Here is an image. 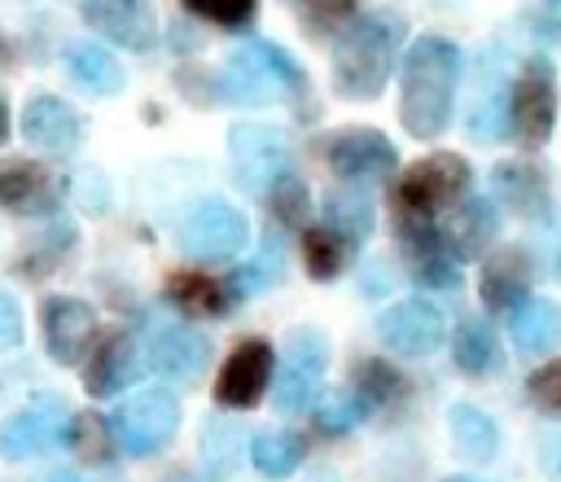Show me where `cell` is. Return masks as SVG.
<instances>
[{
  "instance_id": "cell-46",
  "label": "cell",
  "mask_w": 561,
  "mask_h": 482,
  "mask_svg": "<svg viewBox=\"0 0 561 482\" xmlns=\"http://www.w3.org/2000/svg\"><path fill=\"white\" fill-rule=\"evenodd\" d=\"M311 482H337V478H333V473H316Z\"/></svg>"
},
{
  "instance_id": "cell-43",
  "label": "cell",
  "mask_w": 561,
  "mask_h": 482,
  "mask_svg": "<svg viewBox=\"0 0 561 482\" xmlns=\"http://www.w3.org/2000/svg\"><path fill=\"white\" fill-rule=\"evenodd\" d=\"M4 140H9V105L0 101V145H4Z\"/></svg>"
},
{
  "instance_id": "cell-38",
  "label": "cell",
  "mask_w": 561,
  "mask_h": 482,
  "mask_svg": "<svg viewBox=\"0 0 561 482\" xmlns=\"http://www.w3.org/2000/svg\"><path fill=\"white\" fill-rule=\"evenodd\" d=\"M368 416V408L346 390V394H324L316 399V429L320 434H346L351 425H359Z\"/></svg>"
},
{
  "instance_id": "cell-6",
  "label": "cell",
  "mask_w": 561,
  "mask_h": 482,
  "mask_svg": "<svg viewBox=\"0 0 561 482\" xmlns=\"http://www.w3.org/2000/svg\"><path fill=\"white\" fill-rule=\"evenodd\" d=\"M250 241V223L245 215L224 202V197H202L193 202L180 223H175V245L184 250V259L193 263H232Z\"/></svg>"
},
{
  "instance_id": "cell-8",
  "label": "cell",
  "mask_w": 561,
  "mask_h": 482,
  "mask_svg": "<svg viewBox=\"0 0 561 482\" xmlns=\"http://www.w3.org/2000/svg\"><path fill=\"white\" fill-rule=\"evenodd\" d=\"M228 162H232V180L263 197L276 180L294 175V145L280 127L272 123H232L228 127Z\"/></svg>"
},
{
  "instance_id": "cell-31",
  "label": "cell",
  "mask_w": 561,
  "mask_h": 482,
  "mask_svg": "<svg viewBox=\"0 0 561 482\" xmlns=\"http://www.w3.org/2000/svg\"><path fill=\"white\" fill-rule=\"evenodd\" d=\"M307 456V443L294 429H259L250 438V464L263 478H289Z\"/></svg>"
},
{
  "instance_id": "cell-5",
  "label": "cell",
  "mask_w": 561,
  "mask_h": 482,
  "mask_svg": "<svg viewBox=\"0 0 561 482\" xmlns=\"http://www.w3.org/2000/svg\"><path fill=\"white\" fill-rule=\"evenodd\" d=\"M557 127V70L543 53H530L508 83V136L522 149H543Z\"/></svg>"
},
{
  "instance_id": "cell-27",
  "label": "cell",
  "mask_w": 561,
  "mask_h": 482,
  "mask_svg": "<svg viewBox=\"0 0 561 482\" xmlns=\"http://www.w3.org/2000/svg\"><path fill=\"white\" fill-rule=\"evenodd\" d=\"M57 202L53 175L39 162H0V206L18 215H48Z\"/></svg>"
},
{
  "instance_id": "cell-37",
  "label": "cell",
  "mask_w": 561,
  "mask_h": 482,
  "mask_svg": "<svg viewBox=\"0 0 561 482\" xmlns=\"http://www.w3.org/2000/svg\"><path fill=\"white\" fill-rule=\"evenodd\" d=\"M75 451H79V460H88V464H105L110 456H114V438H110V425L101 421V416H92V412H83V416H75L70 421V438H66Z\"/></svg>"
},
{
  "instance_id": "cell-40",
  "label": "cell",
  "mask_w": 561,
  "mask_h": 482,
  "mask_svg": "<svg viewBox=\"0 0 561 482\" xmlns=\"http://www.w3.org/2000/svg\"><path fill=\"white\" fill-rule=\"evenodd\" d=\"M526 399L543 412V416H557L561 421V359H548L543 368H535L526 377Z\"/></svg>"
},
{
  "instance_id": "cell-39",
  "label": "cell",
  "mask_w": 561,
  "mask_h": 482,
  "mask_svg": "<svg viewBox=\"0 0 561 482\" xmlns=\"http://www.w3.org/2000/svg\"><path fill=\"white\" fill-rule=\"evenodd\" d=\"M193 18H202V22H215V26H228V31H237V26H245L250 18H254V9H259V0H180Z\"/></svg>"
},
{
  "instance_id": "cell-26",
  "label": "cell",
  "mask_w": 561,
  "mask_h": 482,
  "mask_svg": "<svg viewBox=\"0 0 561 482\" xmlns=\"http://www.w3.org/2000/svg\"><path fill=\"white\" fill-rule=\"evenodd\" d=\"M451 364H456L465 377H495V372L504 368L500 337H495V329H491L482 315L456 320V333H451Z\"/></svg>"
},
{
  "instance_id": "cell-14",
  "label": "cell",
  "mask_w": 561,
  "mask_h": 482,
  "mask_svg": "<svg viewBox=\"0 0 561 482\" xmlns=\"http://www.w3.org/2000/svg\"><path fill=\"white\" fill-rule=\"evenodd\" d=\"M276 372V351L263 337H245L232 346V355L224 359L219 377H215V399L224 408H254L263 399V390L272 386Z\"/></svg>"
},
{
  "instance_id": "cell-22",
  "label": "cell",
  "mask_w": 561,
  "mask_h": 482,
  "mask_svg": "<svg viewBox=\"0 0 561 482\" xmlns=\"http://www.w3.org/2000/svg\"><path fill=\"white\" fill-rule=\"evenodd\" d=\"M486 66H491V53H486ZM508 83L513 74L504 70V57L495 48V66H491V79L482 74L478 79V96H473V110H469V140L478 145H491V140H504L508 136Z\"/></svg>"
},
{
  "instance_id": "cell-4",
  "label": "cell",
  "mask_w": 561,
  "mask_h": 482,
  "mask_svg": "<svg viewBox=\"0 0 561 482\" xmlns=\"http://www.w3.org/2000/svg\"><path fill=\"white\" fill-rule=\"evenodd\" d=\"M473 188V171L465 158L456 153H430L421 162H412L399 184H394V215L399 219H425L438 223L443 215H451Z\"/></svg>"
},
{
  "instance_id": "cell-2",
  "label": "cell",
  "mask_w": 561,
  "mask_h": 482,
  "mask_svg": "<svg viewBox=\"0 0 561 482\" xmlns=\"http://www.w3.org/2000/svg\"><path fill=\"white\" fill-rule=\"evenodd\" d=\"M408 22L394 9L355 18L333 48V88L346 101H377L403 57Z\"/></svg>"
},
{
  "instance_id": "cell-7",
  "label": "cell",
  "mask_w": 561,
  "mask_h": 482,
  "mask_svg": "<svg viewBox=\"0 0 561 482\" xmlns=\"http://www.w3.org/2000/svg\"><path fill=\"white\" fill-rule=\"evenodd\" d=\"M110 425V438H114V451H127V456H158L175 429H180V403L171 390L162 386H145L136 394H127L114 416L105 421Z\"/></svg>"
},
{
  "instance_id": "cell-19",
  "label": "cell",
  "mask_w": 561,
  "mask_h": 482,
  "mask_svg": "<svg viewBox=\"0 0 561 482\" xmlns=\"http://www.w3.org/2000/svg\"><path fill=\"white\" fill-rule=\"evenodd\" d=\"M22 136H26L35 149H44V153L66 158V153H75L79 140H83V118H79V110H75L70 101L44 92V96H31V101L22 105Z\"/></svg>"
},
{
  "instance_id": "cell-10",
  "label": "cell",
  "mask_w": 561,
  "mask_h": 482,
  "mask_svg": "<svg viewBox=\"0 0 561 482\" xmlns=\"http://www.w3.org/2000/svg\"><path fill=\"white\" fill-rule=\"evenodd\" d=\"M324 162L337 175V184H355L368 188L377 180H386L399 162V149L386 131L377 127H342L324 140Z\"/></svg>"
},
{
  "instance_id": "cell-12",
  "label": "cell",
  "mask_w": 561,
  "mask_h": 482,
  "mask_svg": "<svg viewBox=\"0 0 561 482\" xmlns=\"http://www.w3.org/2000/svg\"><path fill=\"white\" fill-rule=\"evenodd\" d=\"M377 337L390 355L403 359H425L443 346L447 337V320L430 298H399L377 315Z\"/></svg>"
},
{
  "instance_id": "cell-34",
  "label": "cell",
  "mask_w": 561,
  "mask_h": 482,
  "mask_svg": "<svg viewBox=\"0 0 561 482\" xmlns=\"http://www.w3.org/2000/svg\"><path fill=\"white\" fill-rule=\"evenodd\" d=\"M368 412L373 408H390L399 399H408V381L399 368H390L386 359H359L355 368V390H351Z\"/></svg>"
},
{
  "instance_id": "cell-48",
  "label": "cell",
  "mask_w": 561,
  "mask_h": 482,
  "mask_svg": "<svg viewBox=\"0 0 561 482\" xmlns=\"http://www.w3.org/2000/svg\"><path fill=\"white\" fill-rule=\"evenodd\" d=\"M552 4H561V0H552Z\"/></svg>"
},
{
  "instance_id": "cell-20",
  "label": "cell",
  "mask_w": 561,
  "mask_h": 482,
  "mask_svg": "<svg viewBox=\"0 0 561 482\" xmlns=\"http://www.w3.org/2000/svg\"><path fill=\"white\" fill-rule=\"evenodd\" d=\"M136 372H140V351H136V342H131L123 329H114V333H105V337L88 351L83 390H88L92 399H110V394H118L123 386H131Z\"/></svg>"
},
{
  "instance_id": "cell-13",
  "label": "cell",
  "mask_w": 561,
  "mask_h": 482,
  "mask_svg": "<svg viewBox=\"0 0 561 482\" xmlns=\"http://www.w3.org/2000/svg\"><path fill=\"white\" fill-rule=\"evenodd\" d=\"M145 355H149V368L171 381V386H193L206 364H210V337L197 333L193 324H175V320H162L149 329L145 337Z\"/></svg>"
},
{
  "instance_id": "cell-9",
  "label": "cell",
  "mask_w": 561,
  "mask_h": 482,
  "mask_svg": "<svg viewBox=\"0 0 561 482\" xmlns=\"http://www.w3.org/2000/svg\"><path fill=\"white\" fill-rule=\"evenodd\" d=\"M324 368H329V342H324V333L320 329H294L289 342H285L280 377H276V394H272L276 412L298 416V412L316 408Z\"/></svg>"
},
{
  "instance_id": "cell-24",
  "label": "cell",
  "mask_w": 561,
  "mask_h": 482,
  "mask_svg": "<svg viewBox=\"0 0 561 482\" xmlns=\"http://www.w3.org/2000/svg\"><path fill=\"white\" fill-rule=\"evenodd\" d=\"M320 210H324V228L329 232H337L346 245H351V254L373 237V228H377V210H373V193L368 188H355V184H333L329 193H324V202H320Z\"/></svg>"
},
{
  "instance_id": "cell-45",
  "label": "cell",
  "mask_w": 561,
  "mask_h": 482,
  "mask_svg": "<svg viewBox=\"0 0 561 482\" xmlns=\"http://www.w3.org/2000/svg\"><path fill=\"white\" fill-rule=\"evenodd\" d=\"M443 482H482V478H465V473H456V478H443Z\"/></svg>"
},
{
  "instance_id": "cell-18",
  "label": "cell",
  "mask_w": 561,
  "mask_h": 482,
  "mask_svg": "<svg viewBox=\"0 0 561 482\" xmlns=\"http://www.w3.org/2000/svg\"><path fill=\"white\" fill-rule=\"evenodd\" d=\"M491 197L530 219V223H543L552 215V193H548V171L535 162V158H513V162H500L491 171Z\"/></svg>"
},
{
  "instance_id": "cell-42",
  "label": "cell",
  "mask_w": 561,
  "mask_h": 482,
  "mask_svg": "<svg viewBox=\"0 0 561 482\" xmlns=\"http://www.w3.org/2000/svg\"><path fill=\"white\" fill-rule=\"evenodd\" d=\"M535 456H539V469L548 478H561V429H543L535 443Z\"/></svg>"
},
{
  "instance_id": "cell-17",
  "label": "cell",
  "mask_w": 561,
  "mask_h": 482,
  "mask_svg": "<svg viewBox=\"0 0 561 482\" xmlns=\"http://www.w3.org/2000/svg\"><path fill=\"white\" fill-rule=\"evenodd\" d=\"M83 22L127 53L158 48V13L149 0H83Z\"/></svg>"
},
{
  "instance_id": "cell-1",
  "label": "cell",
  "mask_w": 561,
  "mask_h": 482,
  "mask_svg": "<svg viewBox=\"0 0 561 482\" xmlns=\"http://www.w3.org/2000/svg\"><path fill=\"white\" fill-rule=\"evenodd\" d=\"M460 48L447 35H421L399 57V123L412 140H438L456 110Z\"/></svg>"
},
{
  "instance_id": "cell-32",
  "label": "cell",
  "mask_w": 561,
  "mask_h": 482,
  "mask_svg": "<svg viewBox=\"0 0 561 482\" xmlns=\"http://www.w3.org/2000/svg\"><path fill=\"white\" fill-rule=\"evenodd\" d=\"M280 276H285V245H280V237H276V232H267V237H263V245H259V254H254L245 267H237V272H232L228 294H232V302H237V298H254V294L272 289Z\"/></svg>"
},
{
  "instance_id": "cell-28",
  "label": "cell",
  "mask_w": 561,
  "mask_h": 482,
  "mask_svg": "<svg viewBox=\"0 0 561 482\" xmlns=\"http://www.w3.org/2000/svg\"><path fill=\"white\" fill-rule=\"evenodd\" d=\"M167 298L171 307H180L184 315H224L232 307L228 280L202 272V267H180L167 276Z\"/></svg>"
},
{
  "instance_id": "cell-23",
  "label": "cell",
  "mask_w": 561,
  "mask_h": 482,
  "mask_svg": "<svg viewBox=\"0 0 561 482\" xmlns=\"http://www.w3.org/2000/svg\"><path fill=\"white\" fill-rule=\"evenodd\" d=\"M495 232H500V210H495V202L469 193V197L447 215L443 241H447V250H451L456 263H460V259H478V254H486L491 241H495Z\"/></svg>"
},
{
  "instance_id": "cell-35",
  "label": "cell",
  "mask_w": 561,
  "mask_h": 482,
  "mask_svg": "<svg viewBox=\"0 0 561 482\" xmlns=\"http://www.w3.org/2000/svg\"><path fill=\"white\" fill-rule=\"evenodd\" d=\"M267 210H272V223L276 228H307V215H311V193L298 175H285L276 180L267 193H263Z\"/></svg>"
},
{
  "instance_id": "cell-41",
  "label": "cell",
  "mask_w": 561,
  "mask_h": 482,
  "mask_svg": "<svg viewBox=\"0 0 561 482\" xmlns=\"http://www.w3.org/2000/svg\"><path fill=\"white\" fill-rule=\"evenodd\" d=\"M22 342V311L9 294H0V351H13Z\"/></svg>"
},
{
  "instance_id": "cell-21",
  "label": "cell",
  "mask_w": 561,
  "mask_h": 482,
  "mask_svg": "<svg viewBox=\"0 0 561 482\" xmlns=\"http://www.w3.org/2000/svg\"><path fill=\"white\" fill-rule=\"evenodd\" d=\"M530 289V254L522 245H500L486 254L482 276H478V294L486 302V311H513Z\"/></svg>"
},
{
  "instance_id": "cell-44",
  "label": "cell",
  "mask_w": 561,
  "mask_h": 482,
  "mask_svg": "<svg viewBox=\"0 0 561 482\" xmlns=\"http://www.w3.org/2000/svg\"><path fill=\"white\" fill-rule=\"evenodd\" d=\"M171 482H210V478H197V473H175Z\"/></svg>"
},
{
  "instance_id": "cell-25",
  "label": "cell",
  "mask_w": 561,
  "mask_h": 482,
  "mask_svg": "<svg viewBox=\"0 0 561 482\" xmlns=\"http://www.w3.org/2000/svg\"><path fill=\"white\" fill-rule=\"evenodd\" d=\"M508 333L522 355H548L561 346V302L552 298H522L508 311Z\"/></svg>"
},
{
  "instance_id": "cell-16",
  "label": "cell",
  "mask_w": 561,
  "mask_h": 482,
  "mask_svg": "<svg viewBox=\"0 0 561 482\" xmlns=\"http://www.w3.org/2000/svg\"><path fill=\"white\" fill-rule=\"evenodd\" d=\"M39 329H44L48 355H53L57 364L75 368V364L88 355L92 337H96V311H92L83 298L53 294V298H44V307H39Z\"/></svg>"
},
{
  "instance_id": "cell-33",
  "label": "cell",
  "mask_w": 561,
  "mask_h": 482,
  "mask_svg": "<svg viewBox=\"0 0 561 482\" xmlns=\"http://www.w3.org/2000/svg\"><path fill=\"white\" fill-rule=\"evenodd\" d=\"M346 259H351V245L337 232H329L324 223L302 228V263L311 280H337L346 272Z\"/></svg>"
},
{
  "instance_id": "cell-36",
  "label": "cell",
  "mask_w": 561,
  "mask_h": 482,
  "mask_svg": "<svg viewBox=\"0 0 561 482\" xmlns=\"http://www.w3.org/2000/svg\"><path fill=\"white\" fill-rule=\"evenodd\" d=\"M245 451V434L232 425V421H206L202 429V456L215 473H228Z\"/></svg>"
},
{
  "instance_id": "cell-29",
  "label": "cell",
  "mask_w": 561,
  "mask_h": 482,
  "mask_svg": "<svg viewBox=\"0 0 561 482\" xmlns=\"http://www.w3.org/2000/svg\"><path fill=\"white\" fill-rule=\"evenodd\" d=\"M66 70H70V79H75L79 88H88V92H96V96H118L123 83H127L118 57H114L105 44H88V39L66 44Z\"/></svg>"
},
{
  "instance_id": "cell-3",
  "label": "cell",
  "mask_w": 561,
  "mask_h": 482,
  "mask_svg": "<svg viewBox=\"0 0 561 482\" xmlns=\"http://www.w3.org/2000/svg\"><path fill=\"white\" fill-rule=\"evenodd\" d=\"M219 96L232 105H276V101H307V70L294 61L289 48L272 39H250L228 53L219 70Z\"/></svg>"
},
{
  "instance_id": "cell-11",
  "label": "cell",
  "mask_w": 561,
  "mask_h": 482,
  "mask_svg": "<svg viewBox=\"0 0 561 482\" xmlns=\"http://www.w3.org/2000/svg\"><path fill=\"white\" fill-rule=\"evenodd\" d=\"M394 237H399L403 267H408V276H412L416 285H425V289H434V294H456V289H460V263H456V254L447 250L438 223L399 219V215H394Z\"/></svg>"
},
{
  "instance_id": "cell-30",
  "label": "cell",
  "mask_w": 561,
  "mask_h": 482,
  "mask_svg": "<svg viewBox=\"0 0 561 482\" xmlns=\"http://www.w3.org/2000/svg\"><path fill=\"white\" fill-rule=\"evenodd\" d=\"M447 429H451V447L473 464H486L500 451V425L478 403H451L447 408Z\"/></svg>"
},
{
  "instance_id": "cell-47",
  "label": "cell",
  "mask_w": 561,
  "mask_h": 482,
  "mask_svg": "<svg viewBox=\"0 0 561 482\" xmlns=\"http://www.w3.org/2000/svg\"><path fill=\"white\" fill-rule=\"evenodd\" d=\"M48 482H79V478H70V473H57V478H48Z\"/></svg>"
},
{
  "instance_id": "cell-15",
  "label": "cell",
  "mask_w": 561,
  "mask_h": 482,
  "mask_svg": "<svg viewBox=\"0 0 561 482\" xmlns=\"http://www.w3.org/2000/svg\"><path fill=\"white\" fill-rule=\"evenodd\" d=\"M70 421L75 416L61 399H35L31 408H22L18 416H9L0 425V451L9 460H26L48 447H61L70 438Z\"/></svg>"
}]
</instances>
